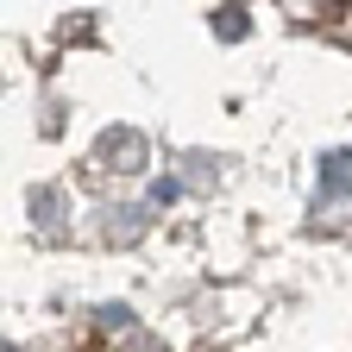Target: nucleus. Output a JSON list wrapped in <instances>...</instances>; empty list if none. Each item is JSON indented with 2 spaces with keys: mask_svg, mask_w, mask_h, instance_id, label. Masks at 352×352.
<instances>
[{
  "mask_svg": "<svg viewBox=\"0 0 352 352\" xmlns=\"http://www.w3.org/2000/svg\"><path fill=\"white\" fill-rule=\"evenodd\" d=\"M120 220H107V239H120V245H132V239H139V227H145V220H139V208H113Z\"/></svg>",
  "mask_w": 352,
  "mask_h": 352,
  "instance_id": "nucleus-3",
  "label": "nucleus"
},
{
  "mask_svg": "<svg viewBox=\"0 0 352 352\" xmlns=\"http://www.w3.org/2000/svg\"><path fill=\"white\" fill-rule=\"evenodd\" d=\"M340 195H352V151H333L321 164V201H340Z\"/></svg>",
  "mask_w": 352,
  "mask_h": 352,
  "instance_id": "nucleus-2",
  "label": "nucleus"
},
{
  "mask_svg": "<svg viewBox=\"0 0 352 352\" xmlns=\"http://www.w3.org/2000/svg\"><path fill=\"white\" fill-rule=\"evenodd\" d=\"M101 164H107V170H145V139H139L132 126L101 132Z\"/></svg>",
  "mask_w": 352,
  "mask_h": 352,
  "instance_id": "nucleus-1",
  "label": "nucleus"
},
{
  "mask_svg": "<svg viewBox=\"0 0 352 352\" xmlns=\"http://www.w3.org/2000/svg\"><path fill=\"white\" fill-rule=\"evenodd\" d=\"M120 352H170V346H164L157 333H145V327H132V333L120 340Z\"/></svg>",
  "mask_w": 352,
  "mask_h": 352,
  "instance_id": "nucleus-5",
  "label": "nucleus"
},
{
  "mask_svg": "<svg viewBox=\"0 0 352 352\" xmlns=\"http://www.w3.org/2000/svg\"><path fill=\"white\" fill-rule=\"evenodd\" d=\"M7 352H19V346H7Z\"/></svg>",
  "mask_w": 352,
  "mask_h": 352,
  "instance_id": "nucleus-6",
  "label": "nucleus"
},
{
  "mask_svg": "<svg viewBox=\"0 0 352 352\" xmlns=\"http://www.w3.org/2000/svg\"><path fill=\"white\" fill-rule=\"evenodd\" d=\"M214 32L220 38H245V7H220L214 13Z\"/></svg>",
  "mask_w": 352,
  "mask_h": 352,
  "instance_id": "nucleus-4",
  "label": "nucleus"
}]
</instances>
